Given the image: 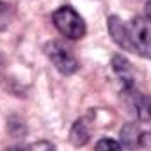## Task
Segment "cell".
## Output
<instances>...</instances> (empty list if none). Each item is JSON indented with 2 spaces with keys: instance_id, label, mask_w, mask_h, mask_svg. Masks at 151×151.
<instances>
[{
  "instance_id": "52a82bcc",
  "label": "cell",
  "mask_w": 151,
  "mask_h": 151,
  "mask_svg": "<svg viewBox=\"0 0 151 151\" xmlns=\"http://www.w3.org/2000/svg\"><path fill=\"white\" fill-rule=\"evenodd\" d=\"M112 69H114V73L117 75V78H119L123 89H128V87H133V86H135L133 69H132V64L128 62L126 57H123V55H114V57H112Z\"/></svg>"
},
{
  "instance_id": "8992f818",
  "label": "cell",
  "mask_w": 151,
  "mask_h": 151,
  "mask_svg": "<svg viewBox=\"0 0 151 151\" xmlns=\"http://www.w3.org/2000/svg\"><path fill=\"white\" fill-rule=\"evenodd\" d=\"M107 29H109V34H110L112 41H114L119 48L132 50L130 37H128V27L124 25V22H123L119 16H110V18L107 20Z\"/></svg>"
},
{
  "instance_id": "3957f363",
  "label": "cell",
  "mask_w": 151,
  "mask_h": 151,
  "mask_svg": "<svg viewBox=\"0 0 151 151\" xmlns=\"http://www.w3.org/2000/svg\"><path fill=\"white\" fill-rule=\"evenodd\" d=\"M128 37L132 50H135L140 57H149V16H137L132 20L128 27Z\"/></svg>"
},
{
  "instance_id": "8fae6325",
  "label": "cell",
  "mask_w": 151,
  "mask_h": 151,
  "mask_svg": "<svg viewBox=\"0 0 151 151\" xmlns=\"http://www.w3.org/2000/svg\"><path fill=\"white\" fill-rule=\"evenodd\" d=\"M27 149H46V151H52L55 149V146L48 140H39V142H34V144H29V146H23Z\"/></svg>"
},
{
  "instance_id": "5b68a950",
  "label": "cell",
  "mask_w": 151,
  "mask_h": 151,
  "mask_svg": "<svg viewBox=\"0 0 151 151\" xmlns=\"http://www.w3.org/2000/svg\"><path fill=\"white\" fill-rule=\"evenodd\" d=\"M123 94L126 96L132 112L137 114V119H140L144 123L149 121V101H147V98L140 91H137L135 86L128 87V89H123Z\"/></svg>"
},
{
  "instance_id": "7a4b0ae2",
  "label": "cell",
  "mask_w": 151,
  "mask_h": 151,
  "mask_svg": "<svg viewBox=\"0 0 151 151\" xmlns=\"http://www.w3.org/2000/svg\"><path fill=\"white\" fill-rule=\"evenodd\" d=\"M45 53L46 57L52 60V64L55 66V69L62 75H73L77 73L80 64L77 60V57H75L62 43L59 41H50L45 45Z\"/></svg>"
},
{
  "instance_id": "6da1fadb",
  "label": "cell",
  "mask_w": 151,
  "mask_h": 151,
  "mask_svg": "<svg viewBox=\"0 0 151 151\" xmlns=\"http://www.w3.org/2000/svg\"><path fill=\"white\" fill-rule=\"evenodd\" d=\"M55 29L68 39H82L86 36V22L71 6H60L52 14Z\"/></svg>"
},
{
  "instance_id": "30bf717a",
  "label": "cell",
  "mask_w": 151,
  "mask_h": 151,
  "mask_svg": "<svg viewBox=\"0 0 151 151\" xmlns=\"http://www.w3.org/2000/svg\"><path fill=\"white\" fill-rule=\"evenodd\" d=\"M119 147H121V144L112 139H100L96 142V149H119Z\"/></svg>"
},
{
  "instance_id": "277c9868",
  "label": "cell",
  "mask_w": 151,
  "mask_h": 151,
  "mask_svg": "<svg viewBox=\"0 0 151 151\" xmlns=\"http://www.w3.org/2000/svg\"><path fill=\"white\" fill-rule=\"evenodd\" d=\"M119 144L124 147H147L149 146V133L142 132L139 123H126L119 132Z\"/></svg>"
},
{
  "instance_id": "ba28073f",
  "label": "cell",
  "mask_w": 151,
  "mask_h": 151,
  "mask_svg": "<svg viewBox=\"0 0 151 151\" xmlns=\"http://www.w3.org/2000/svg\"><path fill=\"white\" fill-rule=\"evenodd\" d=\"M89 139H91V124L87 123L86 117L77 119L69 130V142L77 147H82L89 142Z\"/></svg>"
},
{
  "instance_id": "9c48e42d",
  "label": "cell",
  "mask_w": 151,
  "mask_h": 151,
  "mask_svg": "<svg viewBox=\"0 0 151 151\" xmlns=\"http://www.w3.org/2000/svg\"><path fill=\"white\" fill-rule=\"evenodd\" d=\"M27 132H29L27 130V124H25V121L20 116L13 114V116L7 117V133L13 139H23L27 135Z\"/></svg>"
},
{
  "instance_id": "7c38bea8",
  "label": "cell",
  "mask_w": 151,
  "mask_h": 151,
  "mask_svg": "<svg viewBox=\"0 0 151 151\" xmlns=\"http://www.w3.org/2000/svg\"><path fill=\"white\" fill-rule=\"evenodd\" d=\"M9 9V6L6 4V2H2V0H0V14H2V13H6Z\"/></svg>"
}]
</instances>
